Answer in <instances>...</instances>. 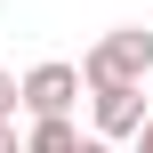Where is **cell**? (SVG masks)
Listing matches in <instances>:
<instances>
[{
    "label": "cell",
    "instance_id": "52a82bcc",
    "mask_svg": "<svg viewBox=\"0 0 153 153\" xmlns=\"http://www.w3.org/2000/svg\"><path fill=\"white\" fill-rule=\"evenodd\" d=\"M137 153H153V113H145V129H137Z\"/></svg>",
    "mask_w": 153,
    "mask_h": 153
},
{
    "label": "cell",
    "instance_id": "3957f363",
    "mask_svg": "<svg viewBox=\"0 0 153 153\" xmlns=\"http://www.w3.org/2000/svg\"><path fill=\"white\" fill-rule=\"evenodd\" d=\"M89 105H97V137H105V145L145 129V89H97Z\"/></svg>",
    "mask_w": 153,
    "mask_h": 153
},
{
    "label": "cell",
    "instance_id": "ba28073f",
    "mask_svg": "<svg viewBox=\"0 0 153 153\" xmlns=\"http://www.w3.org/2000/svg\"><path fill=\"white\" fill-rule=\"evenodd\" d=\"M81 153H113V145H105V137H81Z\"/></svg>",
    "mask_w": 153,
    "mask_h": 153
},
{
    "label": "cell",
    "instance_id": "5b68a950",
    "mask_svg": "<svg viewBox=\"0 0 153 153\" xmlns=\"http://www.w3.org/2000/svg\"><path fill=\"white\" fill-rule=\"evenodd\" d=\"M0 121H16V73H0Z\"/></svg>",
    "mask_w": 153,
    "mask_h": 153
},
{
    "label": "cell",
    "instance_id": "7a4b0ae2",
    "mask_svg": "<svg viewBox=\"0 0 153 153\" xmlns=\"http://www.w3.org/2000/svg\"><path fill=\"white\" fill-rule=\"evenodd\" d=\"M16 105L32 113V121H73V105H81V65H32L24 81H16Z\"/></svg>",
    "mask_w": 153,
    "mask_h": 153
},
{
    "label": "cell",
    "instance_id": "8992f818",
    "mask_svg": "<svg viewBox=\"0 0 153 153\" xmlns=\"http://www.w3.org/2000/svg\"><path fill=\"white\" fill-rule=\"evenodd\" d=\"M0 153H24V137H16V121H0Z\"/></svg>",
    "mask_w": 153,
    "mask_h": 153
},
{
    "label": "cell",
    "instance_id": "6da1fadb",
    "mask_svg": "<svg viewBox=\"0 0 153 153\" xmlns=\"http://www.w3.org/2000/svg\"><path fill=\"white\" fill-rule=\"evenodd\" d=\"M153 73V32H137V24H121V32H105L89 56H81V89L97 97V89H145Z\"/></svg>",
    "mask_w": 153,
    "mask_h": 153
},
{
    "label": "cell",
    "instance_id": "277c9868",
    "mask_svg": "<svg viewBox=\"0 0 153 153\" xmlns=\"http://www.w3.org/2000/svg\"><path fill=\"white\" fill-rule=\"evenodd\" d=\"M24 153H81V129H73V121H32Z\"/></svg>",
    "mask_w": 153,
    "mask_h": 153
}]
</instances>
